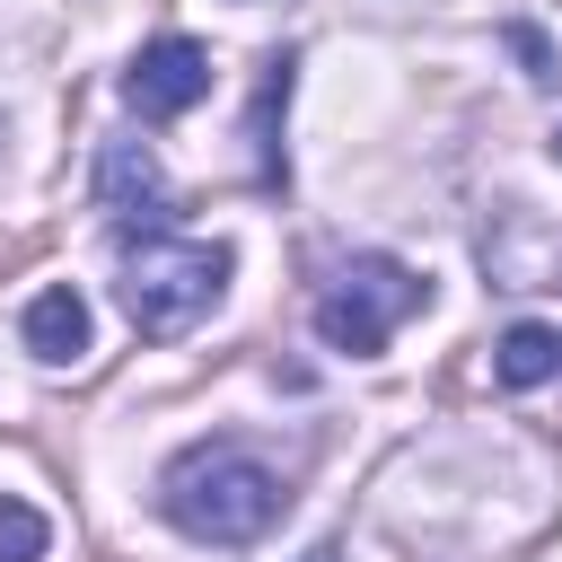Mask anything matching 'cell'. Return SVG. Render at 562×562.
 Returning a JSON list of instances; mask_svg holds the SVG:
<instances>
[{
  "label": "cell",
  "instance_id": "cell-1",
  "mask_svg": "<svg viewBox=\"0 0 562 562\" xmlns=\"http://www.w3.org/2000/svg\"><path fill=\"white\" fill-rule=\"evenodd\" d=\"M158 509H167V527L193 536V544H255V536L290 509V492H281V474H272L255 448H237V439H193L184 457L158 465Z\"/></svg>",
  "mask_w": 562,
  "mask_h": 562
},
{
  "label": "cell",
  "instance_id": "cell-2",
  "mask_svg": "<svg viewBox=\"0 0 562 562\" xmlns=\"http://www.w3.org/2000/svg\"><path fill=\"white\" fill-rule=\"evenodd\" d=\"M228 272H237L228 246L140 228V237H123V281H114V290H123V316H132L149 342H167V334H184V325H202V316L220 307Z\"/></svg>",
  "mask_w": 562,
  "mask_h": 562
},
{
  "label": "cell",
  "instance_id": "cell-3",
  "mask_svg": "<svg viewBox=\"0 0 562 562\" xmlns=\"http://www.w3.org/2000/svg\"><path fill=\"white\" fill-rule=\"evenodd\" d=\"M422 307H430V281H422L413 263H395V255H351V263L325 281V299H316V334H325V351L369 360V351H386V334H395L404 316H422Z\"/></svg>",
  "mask_w": 562,
  "mask_h": 562
},
{
  "label": "cell",
  "instance_id": "cell-4",
  "mask_svg": "<svg viewBox=\"0 0 562 562\" xmlns=\"http://www.w3.org/2000/svg\"><path fill=\"white\" fill-rule=\"evenodd\" d=\"M202 97H211V53H202L193 35H158V44H140L132 70H123V105H132L140 123H176V114H193Z\"/></svg>",
  "mask_w": 562,
  "mask_h": 562
},
{
  "label": "cell",
  "instance_id": "cell-5",
  "mask_svg": "<svg viewBox=\"0 0 562 562\" xmlns=\"http://www.w3.org/2000/svg\"><path fill=\"white\" fill-rule=\"evenodd\" d=\"M97 202H105V220L132 237V228H158L167 220V184H158V158L140 149V140H105L97 149Z\"/></svg>",
  "mask_w": 562,
  "mask_h": 562
},
{
  "label": "cell",
  "instance_id": "cell-6",
  "mask_svg": "<svg viewBox=\"0 0 562 562\" xmlns=\"http://www.w3.org/2000/svg\"><path fill=\"white\" fill-rule=\"evenodd\" d=\"M26 351H35L44 369H61V360L88 351V299H79L70 281H53V290L26 299Z\"/></svg>",
  "mask_w": 562,
  "mask_h": 562
},
{
  "label": "cell",
  "instance_id": "cell-7",
  "mask_svg": "<svg viewBox=\"0 0 562 562\" xmlns=\"http://www.w3.org/2000/svg\"><path fill=\"white\" fill-rule=\"evenodd\" d=\"M492 378H501V386H544V378H562V334H553V325H509V334L492 342Z\"/></svg>",
  "mask_w": 562,
  "mask_h": 562
},
{
  "label": "cell",
  "instance_id": "cell-8",
  "mask_svg": "<svg viewBox=\"0 0 562 562\" xmlns=\"http://www.w3.org/2000/svg\"><path fill=\"white\" fill-rule=\"evenodd\" d=\"M44 544H53L44 509H26V501H0V562H44Z\"/></svg>",
  "mask_w": 562,
  "mask_h": 562
},
{
  "label": "cell",
  "instance_id": "cell-9",
  "mask_svg": "<svg viewBox=\"0 0 562 562\" xmlns=\"http://www.w3.org/2000/svg\"><path fill=\"white\" fill-rule=\"evenodd\" d=\"M290 97V53L263 61V97H255V149H263V176H281V140H272V105Z\"/></svg>",
  "mask_w": 562,
  "mask_h": 562
},
{
  "label": "cell",
  "instance_id": "cell-10",
  "mask_svg": "<svg viewBox=\"0 0 562 562\" xmlns=\"http://www.w3.org/2000/svg\"><path fill=\"white\" fill-rule=\"evenodd\" d=\"M509 53L527 61V79H553V53H544V35H536V26H509Z\"/></svg>",
  "mask_w": 562,
  "mask_h": 562
},
{
  "label": "cell",
  "instance_id": "cell-11",
  "mask_svg": "<svg viewBox=\"0 0 562 562\" xmlns=\"http://www.w3.org/2000/svg\"><path fill=\"white\" fill-rule=\"evenodd\" d=\"M307 562H342V553H334V544H316V553H307Z\"/></svg>",
  "mask_w": 562,
  "mask_h": 562
}]
</instances>
